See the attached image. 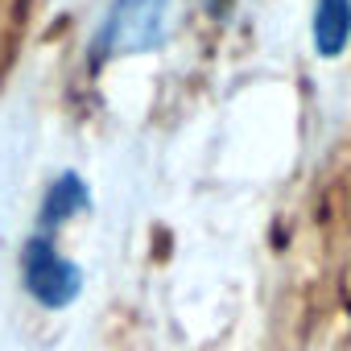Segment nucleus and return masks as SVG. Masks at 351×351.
Returning <instances> with one entry per match:
<instances>
[{"instance_id":"1","label":"nucleus","mask_w":351,"mask_h":351,"mask_svg":"<svg viewBox=\"0 0 351 351\" xmlns=\"http://www.w3.org/2000/svg\"><path fill=\"white\" fill-rule=\"evenodd\" d=\"M178 0H108L104 21L95 29V58L116 62V58H141L153 54L169 38V17Z\"/></svg>"},{"instance_id":"2","label":"nucleus","mask_w":351,"mask_h":351,"mask_svg":"<svg viewBox=\"0 0 351 351\" xmlns=\"http://www.w3.org/2000/svg\"><path fill=\"white\" fill-rule=\"evenodd\" d=\"M21 285L46 310H62L79 298L83 269L58 248L54 228H34V236L25 240V248H21Z\"/></svg>"},{"instance_id":"3","label":"nucleus","mask_w":351,"mask_h":351,"mask_svg":"<svg viewBox=\"0 0 351 351\" xmlns=\"http://www.w3.org/2000/svg\"><path fill=\"white\" fill-rule=\"evenodd\" d=\"M91 207V191H87V182L79 178L75 169H66V173H58V178L46 186V199H42V211H38V228H54V232H62L75 215H83Z\"/></svg>"},{"instance_id":"4","label":"nucleus","mask_w":351,"mask_h":351,"mask_svg":"<svg viewBox=\"0 0 351 351\" xmlns=\"http://www.w3.org/2000/svg\"><path fill=\"white\" fill-rule=\"evenodd\" d=\"M314 54L335 62L351 42V0H314V21H310Z\"/></svg>"}]
</instances>
